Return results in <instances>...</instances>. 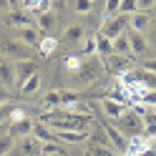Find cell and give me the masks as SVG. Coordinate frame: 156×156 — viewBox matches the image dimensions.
Returning a JSON list of instances; mask_svg holds the SVG:
<instances>
[{"label":"cell","instance_id":"5bb4252c","mask_svg":"<svg viewBox=\"0 0 156 156\" xmlns=\"http://www.w3.org/2000/svg\"><path fill=\"white\" fill-rule=\"evenodd\" d=\"M126 38H129L131 53H133V55H144V51L149 48V43H146V35H144V33H136V30H126Z\"/></svg>","mask_w":156,"mask_h":156},{"label":"cell","instance_id":"f1b7e54d","mask_svg":"<svg viewBox=\"0 0 156 156\" xmlns=\"http://www.w3.org/2000/svg\"><path fill=\"white\" fill-rule=\"evenodd\" d=\"M53 25H55V18H53L51 10L43 13V15H38V28H41V33H51Z\"/></svg>","mask_w":156,"mask_h":156},{"label":"cell","instance_id":"74e56055","mask_svg":"<svg viewBox=\"0 0 156 156\" xmlns=\"http://www.w3.org/2000/svg\"><path fill=\"white\" fill-rule=\"evenodd\" d=\"M139 3V10L146 13V10H151V8H156V0H136Z\"/></svg>","mask_w":156,"mask_h":156},{"label":"cell","instance_id":"d6986e66","mask_svg":"<svg viewBox=\"0 0 156 156\" xmlns=\"http://www.w3.org/2000/svg\"><path fill=\"white\" fill-rule=\"evenodd\" d=\"M149 23H151V18L146 13H141V10H136L133 15H129V25H131V30H136V33H144L146 28H149Z\"/></svg>","mask_w":156,"mask_h":156},{"label":"cell","instance_id":"1f68e13d","mask_svg":"<svg viewBox=\"0 0 156 156\" xmlns=\"http://www.w3.org/2000/svg\"><path fill=\"white\" fill-rule=\"evenodd\" d=\"M13 146H15V141H13V136H0V156H8L13 151Z\"/></svg>","mask_w":156,"mask_h":156},{"label":"cell","instance_id":"f6af8a7d","mask_svg":"<svg viewBox=\"0 0 156 156\" xmlns=\"http://www.w3.org/2000/svg\"><path fill=\"white\" fill-rule=\"evenodd\" d=\"M119 156H129V154H119Z\"/></svg>","mask_w":156,"mask_h":156},{"label":"cell","instance_id":"9c48e42d","mask_svg":"<svg viewBox=\"0 0 156 156\" xmlns=\"http://www.w3.org/2000/svg\"><path fill=\"white\" fill-rule=\"evenodd\" d=\"M18 38H20L28 48H41V41L45 35L41 33L38 25H23V28H18Z\"/></svg>","mask_w":156,"mask_h":156},{"label":"cell","instance_id":"cb8c5ba5","mask_svg":"<svg viewBox=\"0 0 156 156\" xmlns=\"http://www.w3.org/2000/svg\"><path fill=\"white\" fill-rule=\"evenodd\" d=\"M5 23L15 25V28H23V25H33V18H28V13H8Z\"/></svg>","mask_w":156,"mask_h":156},{"label":"cell","instance_id":"8fae6325","mask_svg":"<svg viewBox=\"0 0 156 156\" xmlns=\"http://www.w3.org/2000/svg\"><path fill=\"white\" fill-rule=\"evenodd\" d=\"M15 66V81H18V86H20L23 81H28L33 73H38V63L33 61V58H25V61H15L13 63Z\"/></svg>","mask_w":156,"mask_h":156},{"label":"cell","instance_id":"7a4b0ae2","mask_svg":"<svg viewBox=\"0 0 156 156\" xmlns=\"http://www.w3.org/2000/svg\"><path fill=\"white\" fill-rule=\"evenodd\" d=\"M103 73V63H101V58L98 55H91V58H86L83 66L78 68V71L71 73V83L78 86V88H86V86H91L98 81V76Z\"/></svg>","mask_w":156,"mask_h":156},{"label":"cell","instance_id":"ac0fdd59","mask_svg":"<svg viewBox=\"0 0 156 156\" xmlns=\"http://www.w3.org/2000/svg\"><path fill=\"white\" fill-rule=\"evenodd\" d=\"M58 141H66V144H81V141H88V131H55Z\"/></svg>","mask_w":156,"mask_h":156},{"label":"cell","instance_id":"2e32d148","mask_svg":"<svg viewBox=\"0 0 156 156\" xmlns=\"http://www.w3.org/2000/svg\"><path fill=\"white\" fill-rule=\"evenodd\" d=\"M38 88H41V73H33L28 81H23L20 86H18V93H20L23 98H28V96L38 93Z\"/></svg>","mask_w":156,"mask_h":156},{"label":"cell","instance_id":"4fadbf2b","mask_svg":"<svg viewBox=\"0 0 156 156\" xmlns=\"http://www.w3.org/2000/svg\"><path fill=\"white\" fill-rule=\"evenodd\" d=\"M0 83L5 86V88H13V86L18 83L15 81V66L8 61V58L0 55Z\"/></svg>","mask_w":156,"mask_h":156},{"label":"cell","instance_id":"ab89813d","mask_svg":"<svg viewBox=\"0 0 156 156\" xmlns=\"http://www.w3.org/2000/svg\"><path fill=\"white\" fill-rule=\"evenodd\" d=\"M18 3H20V0H0V13H3V10H10V8H15Z\"/></svg>","mask_w":156,"mask_h":156},{"label":"cell","instance_id":"83f0119b","mask_svg":"<svg viewBox=\"0 0 156 156\" xmlns=\"http://www.w3.org/2000/svg\"><path fill=\"white\" fill-rule=\"evenodd\" d=\"M88 156H116V154H113V146H101L88 141Z\"/></svg>","mask_w":156,"mask_h":156},{"label":"cell","instance_id":"ffe728a7","mask_svg":"<svg viewBox=\"0 0 156 156\" xmlns=\"http://www.w3.org/2000/svg\"><path fill=\"white\" fill-rule=\"evenodd\" d=\"M101 106H103V111H106V116H108V119H119V116L126 111V106H123V103L108 98V96H106V98L101 101Z\"/></svg>","mask_w":156,"mask_h":156},{"label":"cell","instance_id":"5b68a950","mask_svg":"<svg viewBox=\"0 0 156 156\" xmlns=\"http://www.w3.org/2000/svg\"><path fill=\"white\" fill-rule=\"evenodd\" d=\"M126 28H129V15H121V13H116V15H108L106 20L101 23V35L106 38H119L126 33Z\"/></svg>","mask_w":156,"mask_h":156},{"label":"cell","instance_id":"7402d4cb","mask_svg":"<svg viewBox=\"0 0 156 156\" xmlns=\"http://www.w3.org/2000/svg\"><path fill=\"white\" fill-rule=\"evenodd\" d=\"M33 136H35L38 141H58L55 131H53V129H48V126H45V123H41V121L33 126Z\"/></svg>","mask_w":156,"mask_h":156},{"label":"cell","instance_id":"44dd1931","mask_svg":"<svg viewBox=\"0 0 156 156\" xmlns=\"http://www.w3.org/2000/svg\"><path fill=\"white\" fill-rule=\"evenodd\" d=\"M111 53H113V41L98 33V35H96V55L106 58V55H111Z\"/></svg>","mask_w":156,"mask_h":156},{"label":"cell","instance_id":"d4e9b609","mask_svg":"<svg viewBox=\"0 0 156 156\" xmlns=\"http://www.w3.org/2000/svg\"><path fill=\"white\" fill-rule=\"evenodd\" d=\"M43 103L48 106V108H63V91H58V88L48 91L45 98H43Z\"/></svg>","mask_w":156,"mask_h":156},{"label":"cell","instance_id":"b9f144b4","mask_svg":"<svg viewBox=\"0 0 156 156\" xmlns=\"http://www.w3.org/2000/svg\"><path fill=\"white\" fill-rule=\"evenodd\" d=\"M149 141H151V139H149ZM139 156H156V149H154V146L149 144V146H146V149H144V151H141Z\"/></svg>","mask_w":156,"mask_h":156},{"label":"cell","instance_id":"3957f363","mask_svg":"<svg viewBox=\"0 0 156 156\" xmlns=\"http://www.w3.org/2000/svg\"><path fill=\"white\" fill-rule=\"evenodd\" d=\"M113 121H116V129H119L126 139H133V136L144 133V119H141V113L136 108H126L119 119H113Z\"/></svg>","mask_w":156,"mask_h":156},{"label":"cell","instance_id":"836d02e7","mask_svg":"<svg viewBox=\"0 0 156 156\" xmlns=\"http://www.w3.org/2000/svg\"><path fill=\"white\" fill-rule=\"evenodd\" d=\"M55 151H61V146H58V141H41V156L55 154Z\"/></svg>","mask_w":156,"mask_h":156},{"label":"cell","instance_id":"7c38bea8","mask_svg":"<svg viewBox=\"0 0 156 156\" xmlns=\"http://www.w3.org/2000/svg\"><path fill=\"white\" fill-rule=\"evenodd\" d=\"M83 38H86V28L76 23V25H68L61 33V38H55V41H61L63 45H76V43H81Z\"/></svg>","mask_w":156,"mask_h":156},{"label":"cell","instance_id":"30bf717a","mask_svg":"<svg viewBox=\"0 0 156 156\" xmlns=\"http://www.w3.org/2000/svg\"><path fill=\"white\" fill-rule=\"evenodd\" d=\"M33 121L25 119V116H20V119H13L10 126H8V136H18V139H25V136H33Z\"/></svg>","mask_w":156,"mask_h":156},{"label":"cell","instance_id":"f35d334b","mask_svg":"<svg viewBox=\"0 0 156 156\" xmlns=\"http://www.w3.org/2000/svg\"><path fill=\"white\" fill-rule=\"evenodd\" d=\"M141 68H144V71H149V73H156V58H149V61H144Z\"/></svg>","mask_w":156,"mask_h":156},{"label":"cell","instance_id":"4316f807","mask_svg":"<svg viewBox=\"0 0 156 156\" xmlns=\"http://www.w3.org/2000/svg\"><path fill=\"white\" fill-rule=\"evenodd\" d=\"M83 61H86V58L81 53H78V55H66L63 58V68H66L68 73H73V71H78V68L83 66Z\"/></svg>","mask_w":156,"mask_h":156},{"label":"cell","instance_id":"60d3db41","mask_svg":"<svg viewBox=\"0 0 156 156\" xmlns=\"http://www.w3.org/2000/svg\"><path fill=\"white\" fill-rule=\"evenodd\" d=\"M8 91H10V88H5V86L0 83V103H8V96H10Z\"/></svg>","mask_w":156,"mask_h":156},{"label":"cell","instance_id":"7bdbcfd3","mask_svg":"<svg viewBox=\"0 0 156 156\" xmlns=\"http://www.w3.org/2000/svg\"><path fill=\"white\" fill-rule=\"evenodd\" d=\"M146 43H149V45L154 48V51H156V33H151V38H149V41H146Z\"/></svg>","mask_w":156,"mask_h":156},{"label":"cell","instance_id":"d6a6232c","mask_svg":"<svg viewBox=\"0 0 156 156\" xmlns=\"http://www.w3.org/2000/svg\"><path fill=\"white\" fill-rule=\"evenodd\" d=\"M55 45H58V41H55V38H43V41H41V48H38V51H41L43 55H51Z\"/></svg>","mask_w":156,"mask_h":156},{"label":"cell","instance_id":"8992f818","mask_svg":"<svg viewBox=\"0 0 156 156\" xmlns=\"http://www.w3.org/2000/svg\"><path fill=\"white\" fill-rule=\"evenodd\" d=\"M103 61V68H108L111 73H126V71H131V55H119V53H111V55H106L101 58Z\"/></svg>","mask_w":156,"mask_h":156},{"label":"cell","instance_id":"603a6c76","mask_svg":"<svg viewBox=\"0 0 156 156\" xmlns=\"http://www.w3.org/2000/svg\"><path fill=\"white\" fill-rule=\"evenodd\" d=\"M146 146H149V139L141 133V136H133V139H129V149H126V154L129 156H139Z\"/></svg>","mask_w":156,"mask_h":156},{"label":"cell","instance_id":"277c9868","mask_svg":"<svg viewBox=\"0 0 156 156\" xmlns=\"http://www.w3.org/2000/svg\"><path fill=\"white\" fill-rule=\"evenodd\" d=\"M30 51L20 38H8V35H0V55L3 58H13V61H25L30 58Z\"/></svg>","mask_w":156,"mask_h":156},{"label":"cell","instance_id":"484cf974","mask_svg":"<svg viewBox=\"0 0 156 156\" xmlns=\"http://www.w3.org/2000/svg\"><path fill=\"white\" fill-rule=\"evenodd\" d=\"M113 53H119V55H133V53H131V45H129V38H126V33H123V35H119V38H113Z\"/></svg>","mask_w":156,"mask_h":156},{"label":"cell","instance_id":"52a82bcc","mask_svg":"<svg viewBox=\"0 0 156 156\" xmlns=\"http://www.w3.org/2000/svg\"><path fill=\"white\" fill-rule=\"evenodd\" d=\"M101 129H103L106 136L111 139V146H113V149H119V154H126V149H129V139H126V136H123L119 129H116L113 123H108L106 119L101 121Z\"/></svg>","mask_w":156,"mask_h":156},{"label":"cell","instance_id":"ba28073f","mask_svg":"<svg viewBox=\"0 0 156 156\" xmlns=\"http://www.w3.org/2000/svg\"><path fill=\"white\" fill-rule=\"evenodd\" d=\"M10 156H41V141L25 136V139L18 141V146H13Z\"/></svg>","mask_w":156,"mask_h":156},{"label":"cell","instance_id":"ee69618b","mask_svg":"<svg viewBox=\"0 0 156 156\" xmlns=\"http://www.w3.org/2000/svg\"><path fill=\"white\" fill-rule=\"evenodd\" d=\"M48 156H66L63 151H55V154H48Z\"/></svg>","mask_w":156,"mask_h":156},{"label":"cell","instance_id":"e575fe53","mask_svg":"<svg viewBox=\"0 0 156 156\" xmlns=\"http://www.w3.org/2000/svg\"><path fill=\"white\" fill-rule=\"evenodd\" d=\"M13 111H15V106H13V103H0V123H5L8 119H10Z\"/></svg>","mask_w":156,"mask_h":156},{"label":"cell","instance_id":"9a60e30c","mask_svg":"<svg viewBox=\"0 0 156 156\" xmlns=\"http://www.w3.org/2000/svg\"><path fill=\"white\" fill-rule=\"evenodd\" d=\"M20 5L25 8L28 13H33V15H43V13L51 10L53 0H20Z\"/></svg>","mask_w":156,"mask_h":156},{"label":"cell","instance_id":"e0dca14e","mask_svg":"<svg viewBox=\"0 0 156 156\" xmlns=\"http://www.w3.org/2000/svg\"><path fill=\"white\" fill-rule=\"evenodd\" d=\"M144 119V136L146 139H156V108H146Z\"/></svg>","mask_w":156,"mask_h":156},{"label":"cell","instance_id":"d590c367","mask_svg":"<svg viewBox=\"0 0 156 156\" xmlns=\"http://www.w3.org/2000/svg\"><path fill=\"white\" fill-rule=\"evenodd\" d=\"M81 55H96V38H86L83 53H81Z\"/></svg>","mask_w":156,"mask_h":156},{"label":"cell","instance_id":"4dcf8cb0","mask_svg":"<svg viewBox=\"0 0 156 156\" xmlns=\"http://www.w3.org/2000/svg\"><path fill=\"white\" fill-rule=\"evenodd\" d=\"M136 10H139V3H136V0H121V5H119L121 15H133Z\"/></svg>","mask_w":156,"mask_h":156},{"label":"cell","instance_id":"8d00e7d4","mask_svg":"<svg viewBox=\"0 0 156 156\" xmlns=\"http://www.w3.org/2000/svg\"><path fill=\"white\" fill-rule=\"evenodd\" d=\"M119 5H121V0H106V15H116Z\"/></svg>","mask_w":156,"mask_h":156},{"label":"cell","instance_id":"6da1fadb","mask_svg":"<svg viewBox=\"0 0 156 156\" xmlns=\"http://www.w3.org/2000/svg\"><path fill=\"white\" fill-rule=\"evenodd\" d=\"M41 123L53 131H88L93 126V119L88 113H78L71 108H53L41 113Z\"/></svg>","mask_w":156,"mask_h":156},{"label":"cell","instance_id":"f546056e","mask_svg":"<svg viewBox=\"0 0 156 156\" xmlns=\"http://www.w3.org/2000/svg\"><path fill=\"white\" fill-rule=\"evenodd\" d=\"M73 10L81 15H88L93 10V0H73Z\"/></svg>","mask_w":156,"mask_h":156}]
</instances>
